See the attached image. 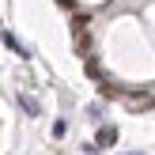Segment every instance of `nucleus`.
Segmentation results:
<instances>
[{"instance_id":"obj_5","label":"nucleus","mask_w":155,"mask_h":155,"mask_svg":"<svg viewBox=\"0 0 155 155\" xmlns=\"http://www.w3.org/2000/svg\"><path fill=\"white\" fill-rule=\"evenodd\" d=\"M0 38H4V42H8V49H15V53H19V57H27V49H23V45L15 42V38L8 34V30H0Z\"/></svg>"},{"instance_id":"obj_2","label":"nucleus","mask_w":155,"mask_h":155,"mask_svg":"<svg viewBox=\"0 0 155 155\" xmlns=\"http://www.w3.org/2000/svg\"><path fill=\"white\" fill-rule=\"evenodd\" d=\"M114 144H117V129H114V125H102L95 133V148H114Z\"/></svg>"},{"instance_id":"obj_6","label":"nucleus","mask_w":155,"mask_h":155,"mask_svg":"<svg viewBox=\"0 0 155 155\" xmlns=\"http://www.w3.org/2000/svg\"><path fill=\"white\" fill-rule=\"evenodd\" d=\"M98 95H102V98H117L121 91H117V87H110V80H102V83H98Z\"/></svg>"},{"instance_id":"obj_9","label":"nucleus","mask_w":155,"mask_h":155,"mask_svg":"<svg viewBox=\"0 0 155 155\" xmlns=\"http://www.w3.org/2000/svg\"><path fill=\"white\" fill-rule=\"evenodd\" d=\"M61 8H64V12H76V0H57Z\"/></svg>"},{"instance_id":"obj_8","label":"nucleus","mask_w":155,"mask_h":155,"mask_svg":"<svg viewBox=\"0 0 155 155\" xmlns=\"http://www.w3.org/2000/svg\"><path fill=\"white\" fill-rule=\"evenodd\" d=\"M87 76H91V80H102V68H98L95 57H87Z\"/></svg>"},{"instance_id":"obj_1","label":"nucleus","mask_w":155,"mask_h":155,"mask_svg":"<svg viewBox=\"0 0 155 155\" xmlns=\"http://www.w3.org/2000/svg\"><path fill=\"white\" fill-rule=\"evenodd\" d=\"M72 45H76V53H80V57H91V49H95V42H91V27L72 30Z\"/></svg>"},{"instance_id":"obj_3","label":"nucleus","mask_w":155,"mask_h":155,"mask_svg":"<svg viewBox=\"0 0 155 155\" xmlns=\"http://www.w3.org/2000/svg\"><path fill=\"white\" fill-rule=\"evenodd\" d=\"M129 110H148V106H155V95H125Z\"/></svg>"},{"instance_id":"obj_7","label":"nucleus","mask_w":155,"mask_h":155,"mask_svg":"<svg viewBox=\"0 0 155 155\" xmlns=\"http://www.w3.org/2000/svg\"><path fill=\"white\" fill-rule=\"evenodd\" d=\"M80 27H91V15L87 12H76L72 15V30H80Z\"/></svg>"},{"instance_id":"obj_4","label":"nucleus","mask_w":155,"mask_h":155,"mask_svg":"<svg viewBox=\"0 0 155 155\" xmlns=\"http://www.w3.org/2000/svg\"><path fill=\"white\" fill-rule=\"evenodd\" d=\"M19 106H23V110L30 114V117H38V114H42V106H38V98H30V95H19Z\"/></svg>"}]
</instances>
